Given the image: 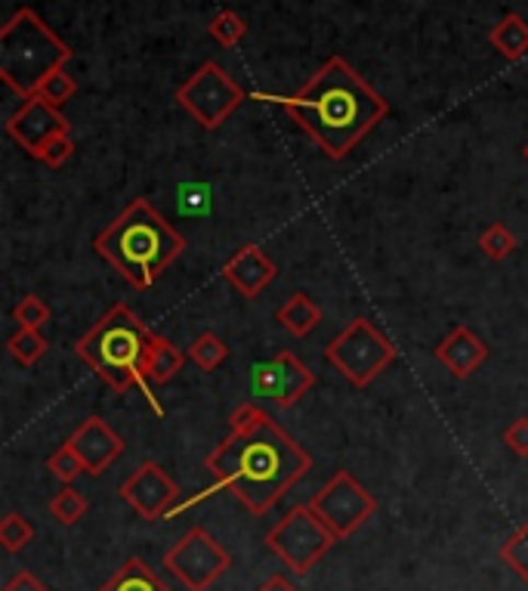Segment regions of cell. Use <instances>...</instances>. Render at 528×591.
<instances>
[{"mask_svg":"<svg viewBox=\"0 0 528 591\" xmlns=\"http://www.w3.org/2000/svg\"><path fill=\"white\" fill-rule=\"evenodd\" d=\"M278 105L334 161L349 156L390 115V103L343 56H331L300 93L278 96Z\"/></svg>","mask_w":528,"mask_h":591,"instance_id":"obj_1","label":"cell"},{"mask_svg":"<svg viewBox=\"0 0 528 591\" xmlns=\"http://www.w3.org/2000/svg\"><path fill=\"white\" fill-rule=\"evenodd\" d=\"M309 508L328 523V530H331L337 539H346V536H353L356 530H361L365 523L371 521V514L377 511V499L358 484L349 470H337V474L309 499Z\"/></svg>","mask_w":528,"mask_h":591,"instance_id":"obj_10","label":"cell"},{"mask_svg":"<svg viewBox=\"0 0 528 591\" xmlns=\"http://www.w3.org/2000/svg\"><path fill=\"white\" fill-rule=\"evenodd\" d=\"M501 560L510 567L513 573L519 576L523 582H528V521L513 533L510 539L501 545Z\"/></svg>","mask_w":528,"mask_h":591,"instance_id":"obj_27","label":"cell"},{"mask_svg":"<svg viewBox=\"0 0 528 591\" xmlns=\"http://www.w3.org/2000/svg\"><path fill=\"white\" fill-rule=\"evenodd\" d=\"M254 387L256 394L269 397L278 409H290L315 387V375L290 350H282V353H275L269 363L256 365Z\"/></svg>","mask_w":528,"mask_h":591,"instance_id":"obj_12","label":"cell"},{"mask_svg":"<svg viewBox=\"0 0 528 591\" xmlns=\"http://www.w3.org/2000/svg\"><path fill=\"white\" fill-rule=\"evenodd\" d=\"M118 496L137 511L142 521H158L180 499V484L158 462H142L124 484Z\"/></svg>","mask_w":528,"mask_h":591,"instance_id":"obj_11","label":"cell"},{"mask_svg":"<svg viewBox=\"0 0 528 591\" xmlns=\"http://www.w3.org/2000/svg\"><path fill=\"white\" fill-rule=\"evenodd\" d=\"M3 591H50V589H47L32 570H19V573H13V579H7Z\"/></svg>","mask_w":528,"mask_h":591,"instance_id":"obj_33","label":"cell"},{"mask_svg":"<svg viewBox=\"0 0 528 591\" xmlns=\"http://www.w3.org/2000/svg\"><path fill=\"white\" fill-rule=\"evenodd\" d=\"M66 130H69L66 115L41 96H28L19 105L16 115H10V122H7V134L16 139L32 158L41 156V149Z\"/></svg>","mask_w":528,"mask_h":591,"instance_id":"obj_13","label":"cell"},{"mask_svg":"<svg viewBox=\"0 0 528 591\" xmlns=\"http://www.w3.org/2000/svg\"><path fill=\"white\" fill-rule=\"evenodd\" d=\"M50 316L47 300L37 295L19 297V304L13 307V322H19V329H44L50 322Z\"/></svg>","mask_w":528,"mask_h":591,"instance_id":"obj_29","label":"cell"},{"mask_svg":"<svg viewBox=\"0 0 528 591\" xmlns=\"http://www.w3.org/2000/svg\"><path fill=\"white\" fill-rule=\"evenodd\" d=\"M523 158H526V161H528V143H526V146H523Z\"/></svg>","mask_w":528,"mask_h":591,"instance_id":"obj_35","label":"cell"},{"mask_svg":"<svg viewBox=\"0 0 528 591\" xmlns=\"http://www.w3.org/2000/svg\"><path fill=\"white\" fill-rule=\"evenodd\" d=\"M232 567V555L207 533L192 526L164 552V570H171L188 591H207Z\"/></svg>","mask_w":528,"mask_h":591,"instance_id":"obj_9","label":"cell"},{"mask_svg":"<svg viewBox=\"0 0 528 591\" xmlns=\"http://www.w3.org/2000/svg\"><path fill=\"white\" fill-rule=\"evenodd\" d=\"M207 32H210V37H214L220 47H239L244 35H248V22H244L236 10H220L217 16L210 19Z\"/></svg>","mask_w":528,"mask_h":591,"instance_id":"obj_26","label":"cell"},{"mask_svg":"<svg viewBox=\"0 0 528 591\" xmlns=\"http://www.w3.org/2000/svg\"><path fill=\"white\" fill-rule=\"evenodd\" d=\"M50 514L53 521L62 523V526H74V523L84 521V514L90 511V502H87L84 492H78L74 487H62L50 499Z\"/></svg>","mask_w":528,"mask_h":591,"instance_id":"obj_22","label":"cell"},{"mask_svg":"<svg viewBox=\"0 0 528 591\" xmlns=\"http://www.w3.org/2000/svg\"><path fill=\"white\" fill-rule=\"evenodd\" d=\"M205 468L260 518L273 511V504L282 502L297 480L307 477L312 458L288 431L275 424L269 412H263L248 428L226 436L205 458Z\"/></svg>","mask_w":528,"mask_h":591,"instance_id":"obj_2","label":"cell"},{"mask_svg":"<svg viewBox=\"0 0 528 591\" xmlns=\"http://www.w3.org/2000/svg\"><path fill=\"white\" fill-rule=\"evenodd\" d=\"M93 251L137 292H146L186 251V239L149 198H134L93 239Z\"/></svg>","mask_w":528,"mask_h":591,"instance_id":"obj_3","label":"cell"},{"mask_svg":"<svg viewBox=\"0 0 528 591\" xmlns=\"http://www.w3.org/2000/svg\"><path fill=\"white\" fill-rule=\"evenodd\" d=\"M275 322L282 329L294 334V338H307L315 331V326L322 322V307L307 295V292H297L290 295L278 310H275Z\"/></svg>","mask_w":528,"mask_h":591,"instance_id":"obj_17","label":"cell"},{"mask_svg":"<svg viewBox=\"0 0 528 591\" xmlns=\"http://www.w3.org/2000/svg\"><path fill=\"white\" fill-rule=\"evenodd\" d=\"M244 100L248 96L232 81V75L217 62H210V59L192 71L176 90V103L183 105L205 130H217Z\"/></svg>","mask_w":528,"mask_h":591,"instance_id":"obj_8","label":"cell"},{"mask_svg":"<svg viewBox=\"0 0 528 591\" xmlns=\"http://www.w3.org/2000/svg\"><path fill=\"white\" fill-rule=\"evenodd\" d=\"M69 44L32 7H22L0 29V78L22 100L35 96L53 71L66 69Z\"/></svg>","mask_w":528,"mask_h":591,"instance_id":"obj_5","label":"cell"},{"mask_svg":"<svg viewBox=\"0 0 528 591\" xmlns=\"http://www.w3.org/2000/svg\"><path fill=\"white\" fill-rule=\"evenodd\" d=\"M96 591H173L161 576L154 573L152 567L146 564V560H139V557H127L124 564H120L115 576L105 582L103 589Z\"/></svg>","mask_w":528,"mask_h":591,"instance_id":"obj_18","label":"cell"},{"mask_svg":"<svg viewBox=\"0 0 528 591\" xmlns=\"http://www.w3.org/2000/svg\"><path fill=\"white\" fill-rule=\"evenodd\" d=\"M35 542V526L28 518H22L19 511H7L0 521V545L7 555H19L22 548H28Z\"/></svg>","mask_w":528,"mask_h":591,"instance_id":"obj_23","label":"cell"},{"mask_svg":"<svg viewBox=\"0 0 528 591\" xmlns=\"http://www.w3.org/2000/svg\"><path fill=\"white\" fill-rule=\"evenodd\" d=\"M78 93V84H74V78H71L69 71L59 69L53 71L50 78L37 88L35 96H41V100H47L50 105H56V109H62V105L69 103L71 96Z\"/></svg>","mask_w":528,"mask_h":591,"instance_id":"obj_30","label":"cell"},{"mask_svg":"<svg viewBox=\"0 0 528 591\" xmlns=\"http://www.w3.org/2000/svg\"><path fill=\"white\" fill-rule=\"evenodd\" d=\"M278 276V266L273 263V258H266V251L263 248H256V245H244L239 248L229 261L222 263V279L244 295L248 300H254L260 297Z\"/></svg>","mask_w":528,"mask_h":591,"instance_id":"obj_15","label":"cell"},{"mask_svg":"<svg viewBox=\"0 0 528 591\" xmlns=\"http://www.w3.org/2000/svg\"><path fill=\"white\" fill-rule=\"evenodd\" d=\"M47 470H50L53 477H56L62 487H71L81 474H87L84 462L78 458V453L71 450L69 443H62V446H59V450L47 458Z\"/></svg>","mask_w":528,"mask_h":591,"instance_id":"obj_28","label":"cell"},{"mask_svg":"<svg viewBox=\"0 0 528 591\" xmlns=\"http://www.w3.org/2000/svg\"><path fill=\"white\" fill-rule=\"evenodd\" d=\"M433 356H436L458 382H463V378H470L479 365L489 360V348H485V341L479 338L477 331H470L467 326H455V329L448 331L443 341L436 344Z\"/></svg>","mask_w":528,"mask_h":591,"instance_id":"obj_16","label":"cell"},{"mask_svg":"<svg viewBox=\"0 0 528 591\" xmlns=\"http://www.w3.org/2000/svg\"><path fill=\"white\" fill-rule=\"evenodd\" d=\"M489 44L510 62L523 59L528 53V22L519 13L501 16V22L489 32Z\"/></svg>","mask_w":528,"mask_h":591,"instance_id":"obj_19","label":"cell"},{"mask_svg":"<svg viewBox=\"0 0 528 591\" xmlns=\"http://www.w3.org/2000/svg\"><path fill=\"white\" fill-rule=\"evenodd\" d=\"M256 591H300V589H297V586H290L285 576H269V579H266V582H263Z\"/></svg>","mask_w":528,"mask_h":591,"instance_id":"obj_34","label":"cell"},{"mask_svg":"<svg viewBox=\"0 0 528 591\" xmlns=\"http://www.w3.org/2000/svg\"><path fill=\"white\" fill-rule=\"evenodd\" d=\"M47 338L41 334V329H16V334L7 341V353L16 360L19 365H35L44 353H47Z\"/></svg>","mask_w":528,"mask_h":591,"instance_id":"obj_24","label":"cell"},{"mask_svg":"<svg viewBox=\"0 0 528 591\" xmlns=\"http://www.w3.org/2000/svg\"><path fill=\"white\" fill-rule=\"evenodd\" d=\"M154 344V331L139 319L124 300L112 304L100 322H93L74 344V353L87 363V368L105 382L115 394H127L130 387L149 390V350Z\"/></svg>","mask_w":528,"mask_h":591,"instance_id":"obj_4","label":"cell"},{"mask_svg":"<svg viewBox=\"0 0 528 591\" xmlns=\"http://www.w3.org/2000/svg\"><path fill=\"white\" fill-rule=\"evenodd\" d=\"M71 450L78 453V458L84 462V470L90 477H100L108 470V465L124 453V440H120L115 431H112V424L103 421V418L90 416L84 418L71 436L66 440Z\"/></svg>","mask_w":528,"mask_h":591,"instance_id":"obj_14","label":"cell"},{"mask_svg":"<svg viewBox=\"0 0 528 591\" xmlns=\"http://www.w3.org/2000/svg\"><path fill=\"white\" fill-rule=\"evenodd\" d=\"M188 353H183L180 348H173L168 338L154 334V344L149 350V365H146V375L152 384H168L186 365Z\"/></svg>","mask_w":528,"mask_h":591,"instance_id":"obj_20","label":"cell"},{"mask_svg":"<svg viewBox=\"0 0 528 591\" xmlns=\"http://www.w3.org/2000/svg\"><path fill=\"white\" fill-rule=\"evenodd\" d=\"M504 446L519 458H528V416L513 418L504 431Z\"/></svg>","mask_w":528,"mask_h":591,"instance_id":"obj_32","label":"cell"},{"mask_svg":"<svg viewBox=\"0 0 528 591\" xmlns=\"http://www.w3.org/2000/svg\"><path fill=\"white\" fill-rule=\"evenodd\" d=\"M324 356L353 387H368L395 360V348H392L390 338L377 329L371 319L356 316L324 348Z\"/></svg>","mask_w":528,"mask_h":591,"instance_id":"obj_7","label":"cell"},{"mask_svg":"<svg viewBox=\"0 0 528 591\" xmlns=\"http://www.w3.org/2000/svg\"><path fill=\"white\" fill-rule=\"evenodd\" d=\"M516 248H519V239H516L513 229L504 227V224H492V227L482 229V236H479V251L494 263L507 261Z\"/></svg>","mask_w":528,"mask_h":591,"instance_id":"obj_25","label":"cell"},{"mask_svg":"<svg viewBox=\"0 0 528 591\" xmlns=\"http://www.w3.org/2000/svg\"><path fill=\"white\" fill-rule=\"evenodd\" d=\"M263 542H266V548H269L288 570L303 576L341 539L328 530V523H324L307 502L294 504L288 514L266 533V539Z\"/></svg>","mask_w":528,"mask_h":591,"instance_id":"obj_6","label":"cell"},{"mask_svg":"<svg viewBox=\"0 0 528 591\" xmlns=\"http://www.w3.org/2000/svg\"><path fill=\"white\" fill-rule=\"evenodd\" d=\"M71 156H74V139H71V134L66 130V134L53 137L50 143L41 149L37 161H41V164H47V168H62Z\"/></svg>","mask_w":528,"mask_h":591,"instance_id":"obj_31","label":"cell"},{"mask_svg":"<svg viewBox=\"0 0 528 591\" xmlns=\"http://www.w3.org/2000/svg\"><path fill=\"white\" fill-rule=\"evenodd\" d=\"M188 360L198 365L202 372H217L226 360H229V348L220 341L214 331H202L192 344H188Z\"/></svg>","mask_w":528,"mask_h":591,"instance_id":"obj_21","label":"cell"}]
</instances>
